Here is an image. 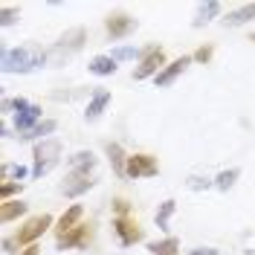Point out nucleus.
Listing matches in <instances>:
<instances>
[{
  "mask_svg": "<svg viewBox=\"0 0 255 255\" xmlns=\"http://www.w3.org/2000/svg\"><path fill=\"white\" fill-rule=\"evenodd\" d=\"M49 226V218L47 215H41V218H35V221H29L26 226H23V232H20V244H26V241H35L44 229Z\"/></svg>",
  "mask_w": 255,
  "mask_h": 255,
  "instance_id": "obj_5",
  "label": "nucleus"
},
{
  "mask_svg": "<svg viewBox=\"0 0 255 255\" xmlns=\"http://www.w3.org/2000/svg\"><path fill=\"white\" fill-rule=\"evenodd\" d=\"M23 203H6V209H3V215H0V218H3V221H12V218H15V215H20V212H23Z\"/></svg>",
  "mask_w": 255,
  "mask_h": 255,
  "instance_id": "obj_18",
  "label": "nucleus"
},
{
  "mask_svg": "<svg viewBox=\"0 0 255 255\" xmlns=\"http://www.w3.org/2000/svg\"><path fill=\"white\" fill-rule=\"evenodd\" d=\"M128 174L130 177H151V174H157V162L151 157H130L128 159Z\"/></svg>",
  "mask_w": 255,
  "mask_h": 255,
  "instance_id": "obj_3",
  "label": "nucleus"
},
{
  "mask_svg": "<svg viewBox=\"0 0 255 255\" xmlns=\"http://www.w3.org/2000/svg\"><path fill=\"white\" fill-rule=\"evenodd\" d=\"M151 250H154L157 255H174V250H177V241H174V238H168L165 244H154Z\"/></svg>",
  "mask_w": 255,
  "mask_h": 255,
  "instance_id": "obj_17",
  "label": "nucleus"
},
{
  "mask_svg": "<svg viewBox=\"0 0 255 255\" xmlns=\"http://www.w3.org/2000/svg\"><path fill=\"white\" fill-rule=\"evenodd\" d=\"M186 67H189V58H177L174 64H168V70H165V73H157V84H171L174 76H177V73H183Z\"/></svg>",
  "mask_w": 255,
  "mask_h": 255,
  "instance_id": "obj_9",
  "label": "nucleus"
},
{
  "mask_svg": "<svg viewBox=\"0 0 255 255\" xmlns=\"http://www.w3.org/2000/svg\"><path fill=\"white\" fill-rule=\"evenodd\" d=\"M9 23H15V12H12V9L3 12V26H9Z\"/></svg>",
  "mask_w": 255,
  "mask_h": 255,
  "instance_id": "obj_24",
  "label": "nucleus"
},
{
  "mask_svg": "<svg viewBox=\"0 0 255 255\" xmlns=\"http://www.w3.org/2000/svg\"><path fill=\"white\" fill-rule=\"evenodd\" d=\"M159 64H162V52H159V49H151V52H148V58L142 61V67H139L133 76H136V79H148V76L157 70Z\"/></svg>",
  "mask_w": 255,
  "mask_h": 255,
  "instance_id": "obj_7",
  "label": "nucleus"
},
{
  "mask_svg": "<svg viewBox=\"0 0 255 255\" xmlns=\"http://www.w3.org/2000/svg\"><path fill=\"white\" fill-rule=\"evenodd\" d=\"M90 70H93L96 76H111L113 70H116V61H113L111 55H99L90 61Z\"/></svg>",
  "mask_w": 255,
  "mask_h": 255,
  "instance_id": "obj_11",
  "label": "nucleus"
},
{
  "mask_svg": "<svg viewBox=\"0 0 255 255\" xmlns=\"http://www.w3.org/2000/svg\"><path fill=\"white\" fill-rule=\"evenodd\" d=\"M189 186H191V189H206V186H209V180H203V177H191V180H189Z\"/></svg>",
  "mask_w": 255,
  "mask_h": 255,
  "instance_id": "obj_23",
  "label": "nucleus"
},
{
  "mask_svg": "<svg viewBox=\"0 0 255 255\" xmlns=\"http://www.w3.org/2000/svg\"><path fill=\"white\" fill-rule=\"evenodd\" d=\"M23 255H38V247H29V250H26Z\"/></svg>",
  "mask_w": 255,
  "mask_h": 255,
  "instance_id": "obj_26",
  "label": "nucleus"
},
{
  "mask_svg": "<svg viewBox=\"0 0 255 255\" xmlns=\"http://www.w3.org/2000/svg\"><path fill=\"white\" fill-rule=\"evenodd\" d=\"M79 215H81V206H73V209H70V215H64V218H61V229L73 226V223L79 221Z\"/></svg>",
  "mask_w": 255,
  "mask_h": 255,
  "instance_id": "obj_19",
  "label": "nucleus"
},
{
  "mask_svg": "<svg viewBox=\"0 0 255 255\" xmlns=\"http://www.w3.org/2000/svg\"><path fill=\"white\" fill-rule=\"evenodd\" d=\"M55 130V122L49 119V122H44V125H38V128H32L29 133L23 136V139H35V136H47V133H52Z\"/></svg>",
  "mask_w": 255,
  "mask_h": 255,
  "instance_id": "obj_15",
  "label": "nucleus"
},
{
  "mask_svg": "<svg viewBox=\"0 0 255 255\" xmlns=\"http://www.w3.org/2000/svg\"><path fill=\"white\" fill-rule=\"evenodd\" d=\"M90 186H93L90 174H84V171H73V174H70V183L64 186V194H70V197H73V194H81V191H87Z\"/></svg>",
  "mask_w": 255,
  "mask_h": 255,
  "instance_id": "obj_4",
  "label": "nucleus"
},
{
  "mask_svg": "<svg viewBox=\"0 0 255 255\" xmlns=\"http://www.w3.org/2000/svg\"><path fill=\"white\" fill-rule=\"evenodd\" d=\"M111 58H113V61H128V58H136V49H133V47H119V49H113V52H111Z\"/></svg>",
  "mask_w": 255,
  "mask_h": 255,
  "instance_id": "obj_16",
  "label": "nucleus"
},
{
  "mask_svg": "<svg viewBox=\"0 0 255 255\" xmlns=\"http://www.w3.org/2000/svg\"><path fill=\"white\" fill-rule=\"evenodd\" d=\"M26 171L20 165H3V177H23Z\"/></svg>",
  "mask_w": 255,
  "mask_h": 255,
  "instance_id": "obj_22",
  "label": "nucleus"
},
{
  "mask_svg": "<svg viewBox=\"0 0 255 255\" xmlns=\"http://www.w3.org/2000/svg\"><path fill=\"white\" fill-rule=\"evenodd\" d=\"M58 151H61V148H58L55 139H47L44 145H38V148H35V159H38V162H35V177H44L49 168L55 165Z\"/></svg>",
  "mask_w": 255,
  "mask_h": 255,
  "instance_id": "obj_2",
  "label": "nucleus"
},
{
  "mask_svg": "<svg viewBox=\"0 0 255 255\" xmlns=\"http://www.w3.org/2000/svg\"><path fill=\"white\" fill-rule=\"evenodd\" d=\"M47 61L44 49L38 47H17V49H3V70L6 73H32Z\"/></svg>",
  "mask_w": 255,
  "mask_h": 255,
  "instance_id": "obj_1",
  "label": "nucleus"
},
{
  "mask_svg": "<svg viewBox=\"0 0 255 255\" xmlns=\"http://www.w3.org/2000/svg\"><path fill=\"white\" fill-rule=\"evenodd\" d=\"M38 116H41V111H38L35 105H29V108H23V111L17 113V130L29 133V130H32V125L38 122Z\"/></svg>",
  "mask_w": 255,
  "mask_h": 255,
  "instance_id": "obj_8",
  "label": "nucleus"
},
{
  "mask_svg": "<svg viewBox=\"0 0 255 255\" xmlns=\"http://www.w3.org/2000/svg\"><path fill=\"white\" fill-rule=\"evenodd\" d=\"M93 154H87V151H81L76 157L70 159V171H84V168H93Z\"/></svg>",
  "mask_w": 255,
  "mask_h": 255,
  "instance_id": "obj_13",
  "label": "nucleus"
},
{
  "mask_svg": "<svg viewBox=\"0 0 255 255\" xmlns=\"http://www.w3.org/2000/svg\"><path fill=\"white\" fill-rule=\"evenodd\" d=\"M218 9H221L218 3H203V6L197 9V20H194V23H197V26H203V23H206V20H209L212 15H215Z\"/></svg>",
  "mask_w": 255,
  "mask_h": 255,
  "instance_id": "obj_14",
  "label": "nucleus"
},
{
  "mask_svg": "<svg viewBox=\"0 0 255 255\" xmlns=\"http://www.w3.org/2000/svg\"><path fill=\"white\" fill-rule=\"evenodd\" d=\"M133 29H136V20H130V17H125V15L108 20V32H111L113 38H122V35H128V32H133Z\"/></svg>",
  "mask_w": 255,
  "mask_h": 255,
  "instance_id": "obj_6",
  "label": "nucleus"
},
{
  "mask_svg": "<svg viewBox=\"0 0 255 255\" xmlns=\"http://www.w3.org/2000/svg\"><path fill=\"white\" fill-rule=\"evenodd\" d=\"M191 255H218V253H215V250H194Z\"/></svg>",
  "mask_w": 255,
  "mask_h": 255,
  "instance_id": "obj_25",
  "label": "nucleus"
},
{
  "mask_svg": "<svg viewBox=\"0 0 255 255\" xmlns=\"http://www.w3.org/2000/svg\"><path fill=\"white\" fill-rule=\"evenodd\" d=\"M171 212H174V203H171V200H168V203H162V212L157 215L159 226H165V223H168V215H171Z\"/></svg>",
  "mask_w": 255,
  "mask_h": 255,
  "instance_id": "obj_21",
  "label": "nucleus"
},
{
  "mask_svg": "<svg viewBox=\"0 0 255 255\" xmlns=\"http://www.w3.org/2000/svg\"><path fill=\"white\" fill-rule=\"evenodd\" d=\"M108 102H111V93H108V90H99V93L93 96V102L87 105V119L99 116V113H102V108H105Z\"/></svg>",
  "mask_w": 255,
  "mask_h": 255,
  "instance_id": "obj_12",
  "label": "nucleus"
},
{
  "mask_svg": "<svg viewBox=\"0 0 255 255\" xmlns=\"http://www.w3.org/2000/svg\"><path fill=\"white\" fill-rule=\"evenodd\" d=\"M235 177H238V171H235V168H232V171H223V174L218 177V186H221V189H229V186L235 183Z\"/></svg>",
  "mask_w": 255,
  "mask_h": 255,
  "instance_id": "obj_20",
  "label": "nucleus"
},
{
  "mask_svg": "<svg viewBox=\"0 0 255 255\" xmlns=\"http://www.w3.org/2000/svg\"><path fill=\"white\" fill-rule=\"evenodd\" d=\"M255 17V3H250V6H241L238 12H229L226 15V26H238V23H244V20H253Z\"/></svg>",
  "mask_w": 255,
  "mask_h": 255,
  "instance_id": "obj_10",
  "label": "nucleus"
}]
</instances>
